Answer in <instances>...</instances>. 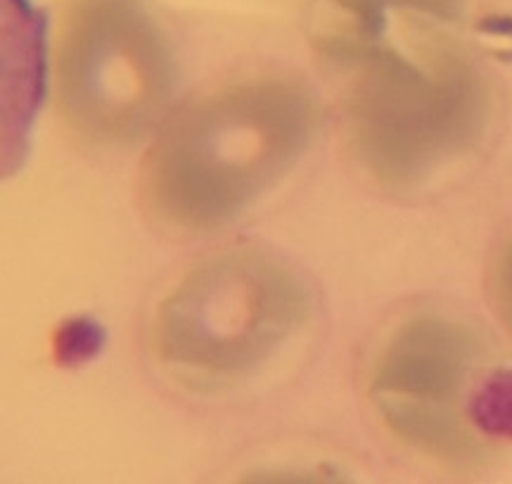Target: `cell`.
<instances>
[{
	"label": "cell",
	"mask_w": 512,
	"mask_h": 484,
	"mask_svg": "<svg viewBox=\"0 0 512 484\" xmlns=\"http://www.w3.org/2000/svg\"><path fill=\"white\" fill-rule=\"evenodd\" d=\"M489 283L496 314L512 335V235L503 245V250L498 252Z\"/></svg>",
	"instance_id": "obj_6"
},
{
	"label": "cell",
	"mask_w": 512,
	"mask_h": 484,
	"mask_svg": "<svg viewBox=\"0 0 512 484\" xmlns=\"http://www.w3.org/2000/svg\"><path fill=\"white\" fill-rule=\"evenodd\" d=\"M475 368V340L434 318L403 326L377 361L373 397L389 425L422 449L460 456L472 435L460 416V392Z\"/></svg>",
	"instance_id": "obj_5"
},
{
	"label": "cell",
	"mask_w": 512,
	"mask_h": 484,
	"mask_svg": "<svg viewBox=\"0 0 512 484\" xmlns=\"http://www.w3.org/2000/svg\"><path fill=\"white\" fill-rule=\"evenodd\" d=\"M313 100L285 76H249L171 114L140 162L145 214L178 233L233 224L290 174L313 133Z\"/></svg>",
	"instance_id": "obj_2"
},
{
	"label": "cell",
	"mask_w": 512,
	"mask_h": 484,
	"mask_svg": "<svg viewBox=\"0 0 512 484\" xmlns=\"http://www.w3.org/2000/svg\"><path fill=\"white\" fill-rule=\"evenodd\" d=\"M306 316L297 273L259 250L216 254L185 273L157 304L150 345L185 385L219 390L252 378Z\"/></svg>",
	"instance_id": "obj_3"
},
{
	"label": "cell",
	"mask_w": 512,
	"mask_h": 484,
	"mask_svg": "<svg viewBox=\"0 0 512 484\" xmlns=\"http://www.w3.org/2000/svg\"><path fill=\"white\" fill-rule=\"evenodd\" d=\"M100 345V333L88 321H76L72 326H64L55 337L57 359L81 361L88 359Z\"/></svg>",
	"instance_id": "obj_7"
},
{
	"label": "cell",
	"mask_w": 512,
	"mask_h": 484,
	"mask_svg": "<svg viewBox=\"0 0 512 484\" xmlns=\"http://www.w3.org/2000/svg\"><path fill=\"white\" fill-rule=\"evenodd\" d=\"M453 0H330L318 53L339 86L356 157L411 183L463 152L484 119V88L451 22Z\"/></svg>",
	"instance_id": "obj_1"
},
{
	"label": "cell",
	"mask_w": 512,
	"mask_h": 484,
	"mask_svg": "<svg viewBox=\"0 0 512 484\" xmlns=\"http://www.w3.org/2000/svg\"><path fill=\"white\" fill-rule=\"evenodd\" d=\"M176 62L138 0H64L53 91L67 129L95 145L131 143L164 117Z\"/></svg>",
	"instance_id": "obj_4"
}]
</instances>
